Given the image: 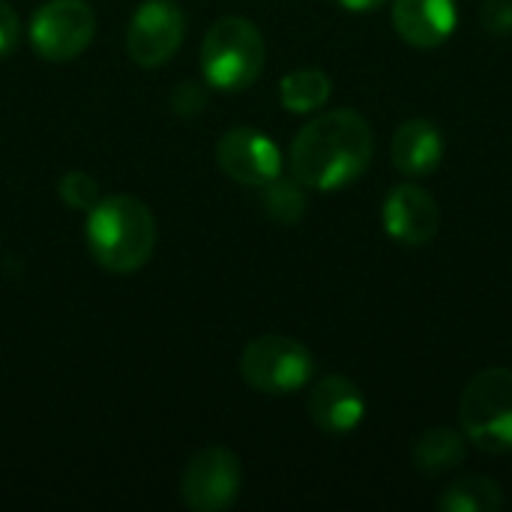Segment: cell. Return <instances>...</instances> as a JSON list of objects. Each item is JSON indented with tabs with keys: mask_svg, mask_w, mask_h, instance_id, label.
Instances as JSON below:
<instances>
[{
	"mask_svg": "<svg viewBox=\"0 0 512 512\" xmlns=\"http://www.w3.org/2000/svg\"><path fill=\"white\" fill-rule=\"evenodd\" d=\"M216 162L234 183L261 189L282 174L279 144L255 126H234L216 144Z\"/></svg>",
	"mask_w": 512,
	"mask_h": 512,
	"instance_id": "9",
	"label": "cell"
},
{
	"mask_svg": "<svg viewBox=\"0 0 512 512\" xmlns=\"http://www.w3.org/2000/svg\"><path fill=\"white\" fill-rule=\"evenodd\" d=\"M306 186L300 180H285L282 174L261 186V204L270 219L282 225H297L306 216Z\"/></svg>",
	"mask_w": 512,
	"mask_h": 512,
	"instance_id": "17",
	"label": "cell"
},
{
	"mask_svg": "<svg viewBox=\"0 0 512 512\" xmlns=\"http://www.w3.org/2000/svg\"><path fill=\"white\" fill-rule=\"evenodd\" d=\"M309 417L327 435H351L366 420L369 402L363 390L345 375H324L309 393Z\"/></svg>",
	"mask_w": 512,
	"mask_h": 512,
	"instance_id": "11",
	"label": "cell"
},
{
	"mask_svg": "<svg viewBox=\"0 0 512 512\" xmlns=\"http://www.w3.org/2000/svg\"><path fill=\"white\" fill-rule=\"evenodd\" d=\"M393 27L411 48L435 51L456 33L459 6L456 0H393Z\"/></svg>",
	"mask_w": 512,
	"mask_h": 512,
	"instance_id": "12",
	"label": "cell"
},
{
	"mask_svg": "<svg viewBox=\"0 0 512 512\" xmlns=\"http://www.w3.org/2000/svg\"><path fill=\"white\" fill-rule=\"evenodd\" d=\"M186 15L177 0H144L126 27V54L135 66H165L183 45Z\"/></svg>",
	"mask_w": 512,
	"mask_h": 512,
	"instance_id": "8",
	"label": "cell"
},
{
	"mask_svg": "<svg viewBox=\"0 0 512 512\" xmlns=\"http://www.w3.org/2000/svg\"><path fill=\"white\" fill-rule=\"evenodd\" d=\"M372 153L375 135L366 117L351 108H333L294 135L288 168L306 189L336 192L366 174Z\"/></svg>",
	"mask_w": 512,
	"mask_h": 512,
	"instance_id": "1",
	"label": "cell"
},
{
	"mask_svg": "<svg viewBox=\"0 0 512 512\" xmlns=\"http://www.w3.org/2000/svg\"><path fill=\"white\" fill-rule=\"evenodd\" d=\"M447 141L438 129V123L426 117L405 120L393 135V165L405 177H429L444 162Z\"/></svg>",
	"mask_w": 512,
	"mask_h": 512,
	"instance_id": "13",
	"label": "cell"
},
{
	"mask_svg": "<svg viewBox=\"0 0 512 512\" xmlns=\"http://www.w3.org/2000/svg\"><path fill=\"white\" fill-rule=\"evenodd\" d=\"M18 39H21V18L6 0H0V60L15 51Z\"/></svg>",
	"mask_w": 512,
	"mask_h": 512,
	"instance_id": "20",
	"label": "cell"
},
{
	"mask_svg": "<svg viewBox=\"0 0 512 512\" xmlns=\"http://www.w3.org/2000/svg\"><path fill=\"white\" fill-rule=\"evenodd\" d=\"M336 6H342L345 12H354V15H369V12H378L387 0H333Z\"/></svg>",
	"mask_w": 512,
	"mask_h": 512,
	"instance_id": "21",
	"label": "cell"
},
{
	"mask_svg": "<svg viewBox=\"0 0 512 512\" xmlns=\"http://www.w3.org/2000/svg\"><path fill=\"white\" fill-rule=\"evenodd\" d=\"M459 423L465 438L492 456L512 450V369L492 366L477 372L459 402Z\"/></svg>",
	"mask_w": 512,
	"mask_h": 512,
	"instance_id": "4",
	"label": "cell"
},
{
	"mask_svg": "<svg viewBox=\"0 0 512 512\" xmlns=\"http://www.w3.org/2000/svg\"><path fill=\"white\" fill-rule=\"evenodd\" d=\"M333 81L321 69H294L279 81V102L291 114H312L330 102Z\"/></svg>",
	"mask_w": 512,
	"mask_h": 512,
	"instance_id": "15",
	"label": "cell"
},
{
	"mask_svg": "<svg viewBox=\"0 0 512 512\" xmlns=\"http://www.w3.org/2000/svg\"><path fill=\"white\" fill-rule=\"evenodd\" d=\"M381 219L387 237L411 249L432 243L441 231V207L432 198V192L423 189L420 183H402L390 189Z\"/></svg>",
	"mask_w": 512,
	"mask_h": 512,
	"instance_id": "10",
	"label": "cell"
},
{
	"mask_svg": "<svg viewBox=\"0 0 512 512\" xmlns=\"http://www.w3.org/2000/svg\"><path fill=\"white\" fill-rule=\"evenodd\" d=\"M156 246V219L135 195H108L87 210V249L93 261L117 276L141 270Z\"/></svg>",
	"mask_w": 512,
	"mask_h": 512,
	"instance_id": "2",
	"label": "cell"
},
{
	"mask_svg": "<svg viewBox=\"0 0 512 512\" xmlns=\"http://www.w3.org/2000/svg\"><path fill=\"white\" fill-rule=\"evenodd\" d=\"M57 192H60V201L69 210H84L87 213L99 201V186H96V180L87 171H69V174H63Z\"/></svg>",
	"mask_w": 512,
	"mask_h": 512,
	"instance_id": "18",
	"label": "cell"
},
{
	"mask_svg": "<svg viewBox=\"0 0 512 512\" xmlns=\"http://www.w3.org/2000/svg\"><path fill=\"white\" fill-rule=\"evenodd\" d=\"M468 456V438L456 429H429L414 444V465L426 477H441L447 471H456Z\"/></svg>",
	"mask_w": 512,
	"mask_h": 512,
	"instance_id": "14",
	"label": "cell"
},
{
	"mask_svg": "<svg viewBox=\"0 0 512 512\" xmlns=\"http://www.w3.org/2000/svg\"><path fill=\"white\" fill-rule=\"evenodd\" d=\"M267 63V45L261 30L249 18H219L210 24L201 42V72L204 81L225 93H240L252 87Z\"/></svg>",
	"mask_w": 512,
	"mask_h": 512,
	"instance_id": "3",
	"label": "cell"
},
{
	"mask_svg": "<svg viewBox=\"0 0 512 512\" xmlns=\"http://www.w3.org/2000/svg\"><path fill=\"white\" fill-rule=\"evenodd\" d=\"M480 24L492 36H510L512 0H483L480 3Z\"/></svg>",
	"mask_w": 512,
	"mask_h": 512,
	"instance_id": "19",
	"label": "cell"
},
{
	"mask_svg": "<svg viewBox=\"0 0 512 512\" xmlns=\"http://www.w3.org/2000/svg\"><path fill=\"white\" fill-rule=\"evenodd\" d=\"M96 36V15L87 0H48L30 18V45L42 60H75Z\"/></svg>",
	"mask_w": 512,
	"mask_h": 512,
	"instance_id": "6",
	"label": "cell"
},
{
	"mask_svg": "<svg viewBox=\"0 0 512 512\" xmlns=\"http://www.w3.org/2000/svg\"><path fill=\"white\" fill-rule=\"evenodd\" d=\"M435 507L441 512H498L504 507V495L495 480L465 477V480L450 483L438 495Z\"/></svg>",
	"mask_w": 512,
	"mask_h": 512,
	"instance_id": "16",
	"label": "cell"
},
{
	"mask_svg": "<svg viewBox=\"0 0 512 512\" xmlns=\"http://www.w3.org/2000/svg\"><path fill=\"white\" fill-rule=\"evenodd\" d=\"M240 375L264 396H291L312 381L315 357L291 336H261L246 345L240 357Z\"/></svg>",
	"mask_w": 512,
	"mask_h": 512,
	"instance_id": "5",
	"label": "cell"
},
{
	"mask_svg": "<svg viewBox=\"0 0 512 512\" xmlns=\"http://www.w3.org/2000/svg\"><path fill=\"white\" fill-rule=\"evenodd\" d=\"M243 489V465L225 447H207L189 459L180 477V498L189 510H228Z\"/></svg>",
	"mask_w": 512,
	"mask_h": 512,
	"instance_id": "7",
	"label": "cell"
}]
</instances>
